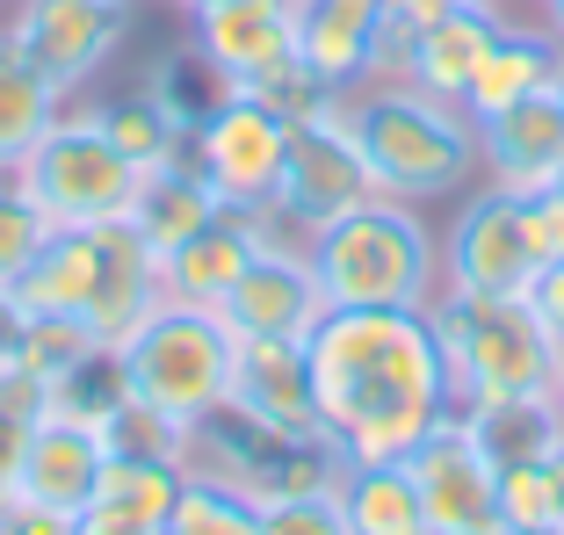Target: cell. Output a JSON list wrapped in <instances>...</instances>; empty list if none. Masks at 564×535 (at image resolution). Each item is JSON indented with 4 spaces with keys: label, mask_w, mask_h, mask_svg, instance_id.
Instances as JSON below:
<instances>
[{
    "label": "cell",
    "mask_w": 564,
    "mask_h": 535,
    "mask_svg": "<svg viewBox=\"0 0 564 535\" xmlns=\"http://www.w3.org/2000/svg\"><path fill=\"white\" fill-rule=\"evenodd\" d=\"M383 196L377 174H369L362 145L348 131V109L333 101L318 117L290 123V152H282V182H275V203H268V225L275 232H318L326 218L355 210V203Z\"/></svg>",
    "instance_id": "8"
},
{
    "label": "cell",
    "mask_w": 564,
    "mask_h": 535,
    "mask_svg": "<svg viewBox=\"0 0 564 535\" xmlns=\"http://www.w3.org/2000/svg\"><path fill=\"white\" fill-rule=\"evenodd\" d=\"M0 8H8V0H0Z\"/></svg>",
    "instance_id": "45"
},
{
    "label": "cell",
    "mask_w": 564,
    "mask_h": 535,
    "mask_svg": "<svg viewBox=\"0 0 564 535\" xmlns=\"http://www.w3.org/2000/svg\"><path fill=\"white\" fill-rule=\"evenodd\" d=\"M318 391V435L348 463L413 456L434 419H448V354L427 304H326L304 334Z\"/></svg>",
    "instance_id": "1"
},
{
    "label": "cell",
    "mask_w": 564,
    "mask_h": 535,
    "mask_svg": "<svg viewBox=\"0 0 564 535\" xmlns=\"http://www.w3.org/2000/svg\"><path fill=\"white\" fill-rule=\"evenodd\" d=\"M529 218H535V247H543V261H564V182L557 188H535Z\"/></svg>",
    "instance_id": "35"
},
{
    "label": "cell",
    "mask_w": 564,
    "mask_h": 535,
    "mask_svg": "<svg viewBox=\"0 0 564 535\" xmlns=\"http://www.w3.org/2000/svg\"><path fill=\"white\" fill-rule=\"evenodd\" d=\"M268 232H275V225L253 218V210H217L196 239H182L174 253H160V290L174 304H210L217 312V297L239 283V268L261 253Z\"/></svg>",
    "instance_id": "18"
},
{
    "label": "cell",
    "mask_w": 564,
    "mask_h": 535,
    "mask_svg": "<svg viewBox=\"0 0 564 535\" xmlns=\"http://www.w3.org/2000/svg\"><path fill=\"white\" fill-rule=\"evenodd\" d=\"M340 109H348V131H355L383 196H405V203L434 210V203H456L464 188L485 182L478 117L464 101H442L413 80H369Z\"/></svg>",
    "instance_id": "3"
},
{
    "label": "cell",
    "mask_w": 564,
    "mask_h": 535,
    "mask_svg": "<svg viewBox=\"0 0 564 535\" xmlns=\"http://www.w3.org/2000/svg\"><path fill=\"white\" fill-rule=\"evenodd\" d=\"M44 239H51L44 210L15 188V174H0V290H15L22 275H30V261L44 253Z\"/></svg>",
    "instance_id": "30"
},
{
    "label": "cell",
    "mask_w": 564,
    "mask_h": 535,
    "mask_svg": "<svg viewBox=\"0 0 564 535\" xmlns=\"http://www.w3.org/2000/svg\"><path fill=\"white\" fill-rule=\"evenodd\" d=\"M507 535H564V521H543V528H507Z\"/></svg>",
    "instance_id": "40"
},
{
    "label": "cell",
    "mask_w": 564,
    "mask_h": 535,
    "mask_svg": "<svg viewBox=\"0 0 564 535\" xmlns=\"http://www.w3.org/2000/svg\"><path fill=\"white\" fill-rule=\"evenodd\" d=\"M420 485V506H427V535H507V514H499V463L485 456V441L470 435L464 413L434 419L427 435L405 456Z\"/></svg>",
    "instance_id": "12"
},
{
    "label": "cell",
    "mask_w": 564,
    "mask_h": 535,
    "mask_svg": "<svg viewBox=\"0 0 564 535\" xmlns=\"http://www.w3.org/2000/svg\"><path fill=\"white\" fill-rule=\"evenodd\" d=\"M261 535H355V528L340 514V485H318V492H275V500H261Z\"/></svg>",
    "instance_id": "32"
},
{
    "label": "cell",
    "mask_w": 564,
    "mask_h": 535,
    "mask_svg": "<svg viewBox=\"0 0 564 535\" xmlns=\"http://www.w3.org/2000/svg\"><path fill=\"white\" fill-rule=\"evenodd\" d=\"M478 167L485 182L514 188V196H535V188L564 182V87H543V95H521L492 117H478Z\"/></svg>",
    "instance_id": "15"
},
{
    "label": "cell",
    "mask_w": 564,
    "mask_h": 535,
    "mask_svg": "<svg viewBox=\"0 0 564 535\" xmlns=\"http://www.w3.org/2000/svg\"><path fill=\"white\" fill-rule=\"evenodd\" d=\"M550 463H557V485H564V449H557V456H550Z\"/></svg>",
    "instance_id": "43"
},
{
    "label": "cell",
    "mask_w": 564,
    "mask_h": 535,
    "mask_svg": "<svg viewBox=\"0 0 564 535\" xmlns=\"http://www.w3.org/2000/svg\"><path fill=\"white\" fill-rule=\"evenodd\" d=\"M456 8H470V0H383V15H399V22H413V30H427V22L456 15Z\"/></svg>",
    "instance_id": "38"
},
{
    "label": "cell",
    "mask_w": 564,
    "mask_h": 535,
    "mask_svg": "<svg viewBox=\"0 0 564 535\" xmlns=\"http://www.w3.org/2000/svg\"><path fill=\"white\" fill-rule=\"evenodd\" d=\"M232 405H247L253 419H268L282 435H318V391H312L304 340H239Z\"/></svg>",
    "instance_id": "20"
},
{
    "label": "cell",
    "mask_w": 564,
    "mask_h": 535,
    "mask_svg": "<svg viewBox=\"0 0 564 535\" xmlns=\"http://www.w3.org/2000/svg\"><path fill=\"white\" fill-rule=\"evenodd\" d=\"M557 87H564V80H557Z\"/></svg>",
    "instance_id": "46"
},
{
    "label": "cell",
    "mask_w": 564,
    "mask_h": 535,
    "mask_svg": "<svg viewBox=\"0 0 564 535\" xmlns=\"http://www.w3.org/2000/svg\"><path fill=\"white\" fill-rule=\"evenodd\" d=\"M557 80H564V36L550 30L543 15L535 22L507 15L499 36H492V51L478 58V73H470V87H464V109L470 117H492V109H507V101H521V95H543V87H557Z\"/></svg>",
    "instance_id": "19"
},
{
    "label": "cell",
    "mask_w": 564,
    "mask_h": 535,
    "mask_svg": "<svg viewBox=\"0 0 564 535\" xmlns=\"http://www.w3.org/2000/svg\"><path fill=\"white\" fill-rule=\"evenodd\" d=\"M182 485H188V463H174V456H109V463H101L95 500L117 506V514H131V521L166 528V514H174Z\"/></svg>",
    "instance_id": "26"
},
{
    "label": "cell",
    "mask_w": 564,
    "mask_h": 535,
    "mask_svg": "<svg viewBox=\"0 0 564 535\" xmlns=\"http://www.w3.org/2000/svg\"><path fill=\"white\" fill-rule=\"evenodd\" d=\"M15 188L44 210L51 232H73V225H117L138 210V188H145V167L131 152H117V138L101 131L95 109H58L51 131L22 152Z\"/></svg>",
    "instance_id": "7"
},
{
    "label": "cell",
    "mask_w": 564,
    "mask_h": 535,
    "mask_svg": "<svg viewBox=\"0 0 564 535\" xmlns=\"http://www.w3.org/2000/svg\"><path fill=\"white\" fill-rule=\"evenodd\" d=\"M160 535H261V500L239 492L232 478L188 463V485H182V500H174Z\"/></svg>",
    "instance_id": "27"
},
{
    "label": "cell",
    "mask_w": 564,
    "mask_h": 535,
    "mask_svg": "<svg viewBox=\"0 0 564 535\" xmlns=\"http://www.w3.org/2000/svg\"><path fill=\"white\" fill-rule=\"evenodd\" d=\"M73 535H160V528H152V521L117 514V506H101V500H87L80 514H73Z\"/></svg>",
    "instance_id": "36"
},
{
    "label": "cell",
    "mask_w": 564,
    "mask_h": 535,
    "mask_svg": "<svg viewBox=\"0 0 564 535\" xmlns=\"http://www.w3.org/2000/svg\"><path fill=\"white\" fill-rule=\"evenodd\" d=\"M0 30L58 95H87L131 30V0H8Z\"/></svg>",
    "instance_id": "11"
},
{
    "label": "cell",
    "mask_w": 564,
    "mask_h": 535,
    "mask_svg": "<svg viewBox=\"0 0 564 535\" xmlns=\"http://www.w3.org/2000/svg\"><path fill=\"white\" fill-rule=\"evenodd\" d=\"M377 22L383 0H297V66L333 95L377 80Z\"/></svg>",
    "instance_id": "17"
},
{
    "label": "cell",
    "mask_w": 564,
    "mask_h": 535,
    "mask_svg": "<svg viewBox=\"0 0 564 535\" xmlns=\"http://www.w3.org/2000/svg\"><path fill=\"white\" fill-rule=\"evenodd\" d=\"M434 334L448 354V405H485V398H543L557 384L564 348L535 318L529 297H478V290H442L427 304Z\"/></svg>",
    "instance_id": "5"
},
{
    "label": "cell",
    "mask_w": 564,
    "mask_h": 535,
    "mask_svg": "<svg viewBox=\"0 0 564 535\" xmlns=\"http://www.w3.org/2000/svg\"><path fill=\"white\" fill-rule=\"evenodd\" d=\"M470 435L485 441L492 463H529V456H557L564 449V405L550 398H485V405H464Z\"/></svg>",
    "instance_id": "25"
},
{
    "label": "cell",
    "mask_w": 564,
    "mask_h": 535,
    "mask_svg": "<svg viewBox=\"0 0 564 535\" xmlns=\"http://www.w3.org/2000/svg\"><path fill=\"white\" fill-rule=\"evenodd\" d=\"M282 152H290V117H282L275 101L247 95V87H232L188 131V160L217 188V203L225 210H253V218H268V203H275Z\"/></svg>",
    "instance_id": "10"
},
{
    "label": "cell",
    "mask_w": 564,
    "mask_h": 535,
    "mask_svg": "<svg viewBox=\"0 0 564 535\" xmlns=\"http://www.w3.org/2000/svg\"><path fill=\"white\" fill-rule=\"evenodd\" d=\"M174 8H182V15H196V8H210V0H174Z\"/></svg>",
    "instance_id": "42"
},
{
    "label": "cell",
    "mask_w": 564,
    "mask_h": 535,
    "mask_svg": "<svg viewBox=\"0 0 564 535\" xmlns=\"http://www.w3.org/2000/svg\"><path fill=\"white\" fill-rule=\"evenodd\" d=\"M312 275L326 304H434L442 297V232L427 225V203L369 196L318 232H304Z\"/></svg>",
    "instance_id": "4"
},
{
    "label": "cell",
    "mask_w": 564,
    "mask_h": 535,
    "mask_svg": "<svg viewBox=\"0 0 564 535\" xmlns=\"http://www.w3.org/2000/svg\"><path fill=\"white\" fill-rule=\"evenodd\" d=\"M101 463H109V441H101L95 419H73V413L51 405V413L30 427L22 456L8 463V492L44 500V506H58V514H80V506L95 500V485H101Z\"/></svg>",
    "instance_id": "16"
},
{
    "label": "cell",
    "mask_w": 564,
    "mask_h": 535,
    "mask_svg": "<svg viewBox=\"0 0 564 535\" xmlns=\"http://www.w3.org/2000/svg\"><path fill=\"white\" fill-rule=\"evenodd\" d=\"M95 117H101V131L117 138V152H131L138 167H174V160H182L188 152V131L174 117H166V101L152 95H117V101H95Z\"/></svg>",
    "instance_id": "28"
},
{
    "label": "cell",
    "mask_w": 564,
    "mask_h": 535,
    "mask_svg": "<svg viewBox=\"0 0 564 535\" xmlns=\"http://www.w3.org/2000/svg\"><path fill=\"white\" fill-rule=\"evenodd\" d=\"M51 413V384L44 376H30L22 362L0 369V478H8V463L22 456V441H30V427Z\"/></svg>",
    "instance_id": "31"
},
{
    "label": "cell",
    "mask_w": 564,
    "mask_h": 535,
    "mask_svg": "<svg viewBox=\"0 0 564 535\" xmlns=\"http://www.w3.org/2000/svg\"><path fill=\"white\" fill-rule=\"evenodd\" d=\"M15 297L30 318H73L95 348H123L166 290H160V253L145 247V232L131 218H117V225L51 232L44 253L30 261V275L15 283Z\"/></svg>",
    "instance_id": "2"
},
{
    "label": "cell",
    "mask_w": 564,
    "mask_h": 535,
    "mask_svg": "<svg viewBox=\"0 0 564 535\" xmlns=\"http://www.w3.org/2000/svg\"><path fill=\"white\" fill-rule=\"evenodd\" d=\"M22 340H30V312H22L15 290H0V369L22 362Z\"/></svg>",
    "instance_id": "37"
},
{
    "label": "cell",
    "mask_w": 564,
    "mask_h": 535,
    "mask_svg": "<svg viewBox=\"0 0 564 535\" xmlns=\"http://www.w3.org/2000/svg\"><path fill=\"white\" fill-rule=\"evenodd\" d=\"M550 398H557V405H564V362H557V384H550Z\"/></svg>",
    "instance_id": "41"
},
{
    "label": "cell",
    "mask_w": 564,
    "mask_h": 535,
    "mask_svg": "<svg viewBox=\"0 0 564 535\" xmlns=\"http://www.w3.org/2000/svg\"><path fill=\"white\" fill-rule=\"evenodd\" d=\"M499 22H507V0H470L456 15L427 22L420 44H413V73H405V80L442 95V101H464V87H470V73H478V58L492 51Z\"/></svg>",
    "instance_id": "21"
},
{
    "label": "cell",
    "mask_w": 564,
    "mask_h": 535,
    "mask_svg": "<svg viewBox=\"0 0 564 535\" xmlns=\"http://www.w3.org/2000/svg\"><path fill=\"white\" fill-rule=\"evenodd\" d=\"M117 369H123V391H131L138 405H152V413H166L174 427L196 435L217 405H232L239 334L210 312V304L160 297L152 318L117 348Z\"/></svg>",
    "instance_id": "6"
},
{
    "label": "cell",
    "mask_w": 564,
    "mask_h": 535,
    "mask_svg": "<svg viewBox=\"0 0 564 535\" xmlns=\"http://www.w3.org/2000/svg\"><path fill=\"white\" fill-rule=\"evenodd\" d=\"M535 8H543V22H550V30L564 36V0H535Z\"/></svg>",
    "instance_id": "39"
},
{
    "label": "cell",
    "mask_w": 564,
    "mask_h": 535,
    "mask_svg": "<svg viewBox=\"0 0 564 535\" xmlns=\"http://www.w3.org/2000/svg\"><path fill=\"white\" fill-rule=\"evenodd\" d=\"M340 514L355 535H427V506L405 456L391 463H340Z\"/></svg>",
    "instance_id": "23"
},
{
    "label": "cell",
    "mask_w": 564,
    "mask_h": 535,
    "mask_svg": "<svg viewBox=\"0 0 564 535\" xmlns=\"http://www.w3.org/2000/svg\"><path fill=\"white\" fill-rule=\"evenodd\" d=\"M225 203H217V188L196 174V160H174V167H152L145 174V188H138V210H131V225L145 232V247L152 253H174L182 239H196L203 225L217 218Z\"/></svg>",
    "instance_id": "22"
},
{
    "label": "cell",
    "mask_w": 564,
    "mask_h": 535,
    "mask_svg": "<svg viewBox=\"0 0 564 535\" xmlns=\"http://www.w3.org/2000/svg\"><path fill=\"white\" fill-rule=\"evenodd\" d=\"M188 44L217 66L225 87H268L297 66V0H210L188 15Z\"/></svg>",
    "instance_id": "14"
},
{
    "label": "cell",
    "mask_w": 564,
    "mask_h": 535,
    "mask_svg": "<svg viewBox=\"0 0 564 535\" xmlns=\"http://www.w3.org/2000/svg\"><path fill=\"white\" fill-rule=\"evenodd\" d=\"M217 318L239 340H304L326 318V290L312 275V253L297 232H268L261 253L239 268V283L217 297Z\"/></svg>",
    "instance_id": "13"
},
{
    "label": "cell",
    "mask_w": 564,
    "mask_h": 535,
    "mask_svg": "<svg viewBox=\"0 0 564 535\" xmlns=\"http://www.w3.org/2000/svg\"><path fill=\"white\" fill-rule=\"evenodd\" d=\"M58 109H66V95H58V87H51L44 73L22 58L15 36L0 30V174L22 167V152L51 131V117H58Z\"/></svg>",
    "instance_id": "24"
},
{
    "label": "cell",
    "mask_w": 564,
    "mask_h": 535,
    "mask_svg": "<svg viewBox=\"0 0 564 535\" xmlns=\"http://www.w3.org/2000/svg\"><path fill=\"white\" fill-rule=\"evenodd\" d=\"M0 492H8V478H0Z\"/></svg>",
    "instance_id": "44"
},
{
    "label": "cell",
    "mask_w": 564,
    "mask_h": 535,
    "mask_svg": "<svg viewBox=\"0 0 564 535\" xmlns=\"http://www.w3.org/2000/svg\"><path fill=\"white\" fill-rule=\"evenodd\" d=\"M543 268L529 196L499 182H478L456 196V218L442 232V290H478V297H521Z\"/></svg>",
    "instance_id": "9"
},
{
    "label": "cell",
    "mask_w": 564,
    "mask_h": 535,
    "mask_svg": "<svg viewBox=\"0 0 564 535\" xmlns=\"http://www.w3.org/2000/svg\"><path fill=\"white\" fill-rule=\"evenodd\" d=\"M521 297L535 304V318H543V326H550V340L564 348V261H543V268L529 275V290H521Z\"/></svg>",
    "instance_id": "34"
},
{
    "label": "cell",
    "mask_w": 564,
    "mask_h": 535,
    "mask_svg": "<svg viewBox=\"0 0 564 535\" xmlns=\"http://www.w3.org/2000/svg\"><path fill=\"white\" fill-rule=\"evenodd\" d=\"M499 514H507V528H543V521H564L557 463H550V456L499 463Z\"/></svg>",
    "instance_id": "29"
},
{
    "label": "cell",
    "mask_w": 564,
    "mask_h": 535,
    "mask_svg": "<svg viewBox=\"0 0 564 535\" xmlns=\"http://www.w3.org/2000/svg\"><path fill=\"white\" fill-rule=\"evenodd\" d=\"M0 535H73V514L22 500V492H0Z\"/></svg>",
    "instance_id": "33"
}]
</instances>
